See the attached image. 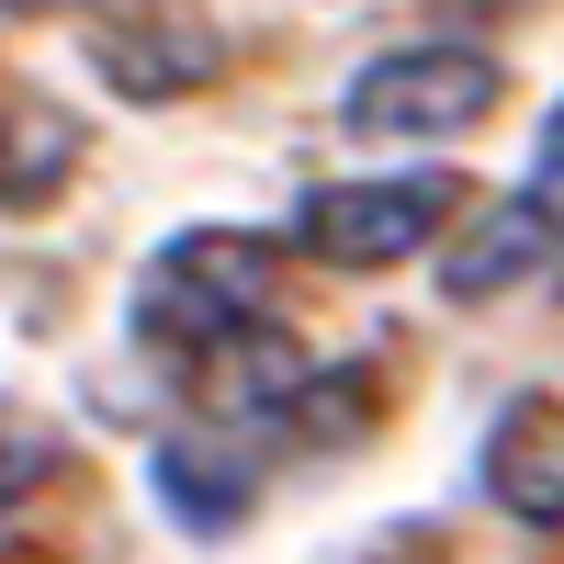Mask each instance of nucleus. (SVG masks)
Segmentation results:
<instances>
[{
  "label": "nucleus",
  "mask_w": 564,
  "mask_h": 564,
  "mask_svg": "<svg viewBox=\"0 0 564 564\" xmlns=\"http://www.w3.org/2000/svg\"><path fill=\"white\" fill-rule=\"evenodd\" d=\"M135 339H148L159 361L193 372L204 350H226L238 327L271 316V238H249V226H193V238H170L148 271H135Z\"/></svg>",
  "instance_id": "f257e3e1"
},
{
  "label": "nucleus",
  "mask_w": 564,
  "mask_h": 564,
  "mask_svg": "<svg viewBox=\"0 0 564 564\" xmlns=\"http://www.w3.org/2000/svg\"><path fill=\"white\" fill-rule=\"evenodd\" d=\"M508 68L463 34H430V45H384L350 90H339V124L361 148H441V135H475L497 113Z\"/></svg>",
  "instance_id": "f03ea898"
},
{
  "label": "nucleus",
  "mask_w": 564,
  "mask_h": 564,
  "mask_svg": "<svg viewBox=\"0 0 564 564\" xmlns=\"http://www.w3.org/2000/svg\"><path fill=\"white\" fill-rule=\"evenodd\" d=\"M463 215V170H372V181H327L294 204V249L327 271H395Z\"/></svg>",
  "instance_id": "7ed1b4c3"
},
{
  "label": "nucleus",
  "mask_w": 564,
  "mask_h": 564,
  "mask_svg": "<svg viewBox=\"0 0 564 564\" xmlns=\"http://www.w3.org/2000/svg\"><path fill=\"white\" fill-rule=\"evenodd\" d=\"M531 271H564V193H542V181L497 193V204L452 238L441 294H452V305H497V294H520Z\"/></svg>",
  "instance_id": "20e7f679"
},
{
  "label": "nucleus",
  "mask_w": 564,
  "mask_h": 564,
  "mask_svg": "<svg viewBox=\"0 0 564 564\" xmlns=\"http://www.w3.org/2000/svg\"><path fill=\"white\" fill-rule=\"evenodd\" d=\"M486 497L520 531H564V395H508L486 430Z\"/></svg>",
  "instance_id": "39448f33"
},
{
  "label": "nucleus",
  "mask_w": 564,
  "mask_h": 564,
  "mask_svg": "<svg viewBox=\"0 0 564 564\" xmlns=\"http://www.w3.org/2000/svg\"><path fill=\"white\" fill-rule=\"evenodd\" d=\"M68 170H79V124L45 102V90H0V204L12 215L57 204Z\"/></svg>",
  "instance_id": "423d86ee"
},
{
  "label": "nucleus",
  "mask_w": 564,
  "mask_h": 564,
  "mask_svg": "<svg viewBox=\"0 0 564 564\" xmlns=\"http://www.w3.org/2000/svg\"><path fill=\"white\" fill-rule=\"evenodd\" d=\"M159 497H170L193 531H238L249 497H260V475H249L226 441H170V452H159Z\"/></svg>",
  "instance_id": "0eeeda50"
},
{
  "label": "nucleus",
  "mask_w": 564,
  "mask_h": 564,
  "mask_svg": "<svg viewBox=\"0 0 564 564\" xmlns=\"http://www.w3.org/2000/svg\"><path fill=\"white\" fill-rule=\"evenodd\" d=\"M102 79H124L135 102H181V90L215 79V34L181 23V34H102Z\"/></svg>",
  "instance_id": "6e6552de"
},
{
  "label": "nucleus",
  "mask_w": 564,
  "mask_h": 564,
  "mask_svg": "<svg viewBox=\"0 0 564 564\" xmlns=\"http://www.w3.org/2000/svg\"><path fill=\"white\" fill-rule=\"evenodd\" d=\"M45 475H57V430H45V417H23V406H0V520H12Z\"/></svg>",
  "instance_id": "1a4fd4ad"
},
{
  "label": "nucleus",
  "mask_w": 564,
  "mask_h": 564,
  "mask_svg": "<svg viewBox=\"0 0 564 564\" xmlns=\"http://www.w3.org/2000/svg\"><path fill=\"white\" fill-rule=\"evenodd\" d=\"M531 181H542V193H564V113L542 124V170H531Z\"/></svg>",
  "instance_id": "9d476101"
},
{
  "label": "nucleus",
  "mask_w": 564,
  "mask_h": 564,
  "mask_svg": "<svg viewBox=\"0 0 564 564\" xmlns=\"http://www.w3.org/2000/svg\"><path fill=\"white\" fill-rule=\"evenodd\" d=\"M0 12H34V0H0Z\"/></svg>",
  "instance_id": "9b49d317"
}]
</instances>
